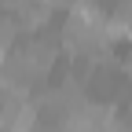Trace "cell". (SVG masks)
<instances>
[{
  "mask_svg": "<svg viewBox=\"0 0 132 132\" xmlns=\"http://www.w3.org/2000/svg\"><path fill=\"white\" fill-rule=\"evenodd\" d=\"M33 132H66L62 121H52V118H40L37 125H33Z\"/></svg>",
  "mask_w": 132,
  "mask_h": 132,
  "instance_id": "obj_2",
  "label": "cell"
},
{
  "mask_svg": "<svg viewBox=\"0 0 132 132\" xmlns=\"http://www.w3.org/2000/svg\"><path fill=\"white\" fill-rule=\"evenodd\" d=\"M106 19L118 29V37H132V0H114Z\"/></svg>",
  "mask_w": 132,
  "mask_h": 132,
  "instance_id": "obj_1",
  "label": "cell"
},
{
  "mask_svg": "<svg viewBox=\"0 0 132 132\" xmlns=\"http://www.w3.org/2000/svg\"><path fill=\"white\" fill-rule=\"evenodd\" d=\"M125 118H128V121H132V92H128V95H125Z\"/></svg>",
  "mask_w": 132,
  "mask_h": 132,
  "instance_id": "obj_3",
  "label": "cell"
}]
</instances>
